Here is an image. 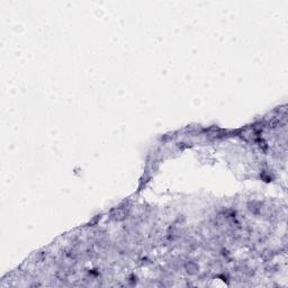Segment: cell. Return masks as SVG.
<instances>
[{"label":"cell","instance_id":"cell-1","mask_svg":"<svg viewBox=\"0 0 288 288\" xmlns=\"http://www.w3.org/2000/svg\"><path fill=\"white\" fill-rule=\"evenodd\" d=\"M186 269H187L188 274L194 275L198 271V266L196 264H194V262H189V264H187V266H186Z\"/></svg>","mask_w":288,"mask_h":288}]
</instances>
